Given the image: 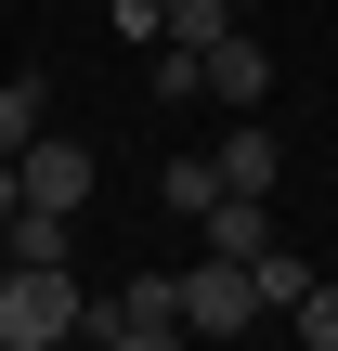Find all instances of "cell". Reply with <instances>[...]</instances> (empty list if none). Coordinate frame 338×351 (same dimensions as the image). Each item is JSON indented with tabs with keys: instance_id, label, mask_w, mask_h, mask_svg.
<instances>
[{
	"instance_id": "6da1fadb",
	"label": "cell",
	"mask_w": 338,
	"mask_h": 351,
	"mask_svg": "<svg viewBox=\"0 0 338 351\" xmlns=\"http://www.w3.org/2000/svg\"><path fill=\"white\" fill-rule=\"evenodd\" d=\"M91 326V287L65 261H0V351H52Z\"/></svg>"
},
{
	"instance_id": "7a4b0ae2",
	"label": "cell",
	"mask_w": 338,
	"mask_h": 351,
	"mask_svg": "<svg viewBox=\"0 0 338 351\" xmlns=\"http://www.w3.org/2000/svg\"><path fill=\"white\" fill-rule=\"evenodd\" d=\"M78 339H104V351H169V339H195V326H182V274H130V287H104Z\"/></svg>"
},
{
	"instance_id": "3957f363",
	"label": "cell",
	"mask_w": 338,
	"mask_h": 351,
	"mask_svg": "<svg viewBox=\"0 0 338 351\" xmlns=\"http://www.w3.org/2000/svg\"><path fill=\"white\" fill-rule=\"evenodd\" d=\"M182 326H195V339H248V326H261V274L208 247V261L182 274Z\"/></svg>"
},
{
	"instance_id": "277c9868",
	"label": "cell",
	"mask_w": 338,
	"mask_h": 351,
	"mask_svg": "<svg viewBox=\"0 0 338 351\" xmlns=\"http://www.w3.org/2000/svg\"><path fill=\"white\" fill-rule=\"evenodd\" d=\"M13 169H26V208H91V143H78V130L39 117V143H26Z\"/></svg>"
},
{
	"instance_id": "5b68a950",
	"label": "cell",
	"mask_w": 338,
	"mask_h": 351,
	"mask_svg": "<svg viewBox=\"0 0 338 351\" xmlns=\"http://www.w3.org/2000/svg\"><path fill=\"white\" fill-rule=\"evenodd\" d=\"M208 156H221V195H274V182H287V143H274L261 117H234Z\"/></svg>"
},
{
	"instance_id": "8992f818",
	"label": "cell",
	"mask_w": 338,
	"mask_h": 351,
	"mask_svg": "<svg viewBox=\"0 0 338 351\" xmlns=\"http://www.w3.org/2000/svg\"><path fill=\"white\" fill-rule=\"evenodd\" d=\"M195 65H208V104H261V91H274V52H261L248 26H234V39H208Z\"/></svg>"
},
{
	"instance_id": "52a82bcc",
	"label": "cell",
	"mask_w": 338,
	"mask_h": 351,
	"mask_svg": "<svg viewBox=\"0 0 338 351\" xmlns=\"http://www.w3.org/2000/svg\"><path fill=\"white\" fill-rule=\"evenodd\" d=\"M195 234H208L221 261H261V247H274V195H221V208H208Z\"/></svg>"
},
{
	"instance_id": "ba28073f",
	"label": "cell",
	"mask_w": 338,
	"mask_h": 351,
	"mask_svg": "<svg viewBox=\"0 0 338 351\" xmlns=\"http://www.w3.org/2000/svg\"><path fill=\"white\" fill-rule=\"evenodd\" d=\"M156 208L208 221V208H221V156H169V169H156Z\"/></svg>"
},
{
	"instance_id": "9c48e42d",
	"label": "cell",
	"mask_w": 338,
	"mask_h": 351,
	"mask_svg": "<svg viewBox=\"0 0 338 351\" xmlns=\"http://www.w3.org/2000/svg\"><path fill=\"white\" fill-rule=\"evenodd\" d=\"M65 221H78V208H13V221H0V261H65Z\"/></svg>"
},
{
	"instance_id": "30bf717a",
	"label": "cell",
	"mask_w": 338,
	"mask_h": 351,
	"mask_svg": "<svg viewBox=\"0 0 338 351\" xmlns=\"http://www.w3.org/2000/svg\"><path fill=\"white\" fill-rule=\"evenodd\" d=\"M156 13H169V39H182V52H208V39H234V26H248V0H156Z\"/></svg>"
},
{
	"instance_id": "8fae6325",
	"label": "cell",
	"mask_w": 338,
	"mask_h": 351,
	"mask_svg": "<svg viewBox=\"0 0 338 351\" xmlns=\"http://www.w3.org/2000/svg\"><path fill=\"white\" fill-rule=\"evenodd\" d=\"M248 274H261V313H300V287H313V261H300V247H261Z\"/></svg>"
},
{
	"instance_id": "7c38bea8",
	"label": "cell",
	"mask_w": 338,
	"mask_h": 351,
	"mask_svg": "<svg viewBox=\"0 0 338 351\" xmlns=\"http://www.w3.org/2000/svg\"><path fill=\"white\" fill-rule=\"evenodd\" d=\"M39 104H52L39 78H0V156H26V143H39Z\"/></svg>"
},
{
	"instance_id": "4fadbf2b",
	"label": "cell",
	"mask_w": 338,
	"mask_h": 351,
	"mask_svg": "<svg viewBox=\"0 0 338 351\" xmlns=\"http://www.w3.org/2000/svg\"><path fill=\"white\" fill-rule=\"evenodd\" d=\"M195 91H208V65H195L182 39H156V104H195Z\"/></svg>"
},
{
	"instance_id": "5bb4252c",
	"label": "cell",
	"mask_w": 338,
	"mask_h": 351,
	"mask_svg": "<svg viewBox=\"0 0 338 351\" xmlns=\"http://www.w3.org/2000/svg\"><path fill=\"white\" fill-rule=\"evenodd\" d=\"M287 326H300V339H313V351H338V287H326V274L300 287V313H287Z\"/></svg>"
},
{
	"instance_id": "9a60e30c",
	"label": "cell",
	"mask_w": 338,
	"mask_h": 351,
	"mask_svg": "<svg viewBox=\"0 0 338 351\" xmlns=\"http://www.w3.org/2000/svg\"><path fill=\"white\" fill-rule=\"evenodd\" d=\"M13 208H26V169H13V156H0V221H13Z\"/></svg>"
}]
</instances>
